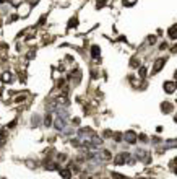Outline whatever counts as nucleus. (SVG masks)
<instances>
[{
  "mask_svg": "<svg viewBox=\"0 0 177 179\" xmlns=\"http://www.w3.org/2000/svg\"><path fill=\"white\" fill-rule=\"evenodd\" d=\"M164 64H166V59H164V57H163V59H158V60L154 62V67H153V73H158L161 68H163Z\"/></svg>",
  "mask_w": 177,
  "mask_h": 179,
  "instance_id": "obj_1",
  "label": "nucleus"
},
{
  "mask_svg": "<svg viewBox=\"0 0 177 179\" xmlns=\"http://www.w3.org/2000/svg\"><path fill=\"white\" fill-rule=\"evenodd\" d=\"M164 89H166L167 93H171V95H174V93H175V83H174V81H167V83H164Z\"/></svg>",
  "mask_w": 177,
  "mask_h": 179,
  "instance_id": "obj_2",
  "label": "nucleus"
},
{
  "mask_svg": "<svg viewBox=\"0 0 177 179\" xmlns=\"http://www.w3.org/2000/svg\"><path fill=\"white\" fill-rule=\"evenodd\" d=\"M125 140H127V142H130V143H135V140H137V135H135V132L128 130V132L125 134Z\"/></svg>",
  "mask_w": 177,
  "mask_h": 179,
  "instance_id": "obj_3",
  "label": "nucleus"
},
{
  "mask_svg": "<svg viewBox=\"0 0 177 179\" xmlns=\"http://www.w3.org/2000/svg\"><path fill=\"white\" fill-rule=\"evenodd\" d=\"M127 156H128L127 153H120L119 156H115V165H124L127 161Z\"/></svg>",
  "mask_w": 177,
  "mask_h": 179,
  "instance_id": "obj_4",
  "label": "nucleus"
},
{
  "mask_svg": "<svg viewBox=\"0 0 177 179\" xmlns=\"http://www.w3.org/2000/svg\"><path fill=\"white\" fill-rule=\"evenodd\" d=\"M2 81H5V83H10V81H13V75H11L10 72L2 73Z\"/></svg>",
  "mask_w": 177,
  "mask_h": 179,
  "instance_id": "obj_5",
  "label": "nucleus"
},
{
  "mask_svg": "<svg viewBox=\"0 0 177 179\" xmlns=\"http://www.w3.org/2000/svg\"><path fill=\"white\" fill-rule=\"evenodd\" d=\"M175 34H177L175 26H171V28H169V38H171V39H175Z\"/></svg>",
  "mask_w": 177,
  "mask_h": 179,
  "instance_id": "obj_6",
  "label": "nucleus"
},
{
  "mask_svg": "<svg viewBox=\"0 0 177 179\" xmlns=\"http://www.w3.org/2000/svg\"><path fill=\"white\" fill-rule=\"evenodd\" d=\"M163 111L164 112H171L172 111V104L171 103H163Z\"/></svg>",
  "mask_w": 177,
  "mask_h": 179,
  "instance_id": "obj_7",
  "label": "nucleus"
},
{
  "mask_svg": "<svg viewBox=\"0 0 177 179\" xmlns=\"http://www.w3.org/2000/svg\"><path fill=\"white\" fill-rule=\"evenodd\" d=\"M60 176H62L63 179H70V177H72V174H70V171H68V169H63L62 173H60Z\"/></svg>",
  "mask_w": 177,
  "mask_h": 179,
  "instance_id": "obj_8",
  "label": "nucleus"
},
{
  "mask_svg": "<svg viewBox=\"0 0 177 179\" xmlns=\"http://www.w3.org/2000/svg\"><path fill=\"white\" fill-rule=\"evenodd\" d=\"M91 52H93V57H98L99 56V47L98 46H93V47H91Z\"/></svg>",
  "mask_w": 177,
  "mask_h": 179,
  "instance_id": "obj_9",
  "label": "nucleus"
},
{
  "mask_svg": "<svg viewBox=\"0 0 177 179\" xmlns=\"http://www.w3.org/2000/svg\"><path fill=\"white\" fill-rule=\"evenodd\" d=\"M44 124H46L47 127L52 124V116H51V114H47V116H46V122H44Z\"/></svg>",
  "mask_w": 177,
  "mask_h": 179,
  "instance_id": "obj_10",
  "label": "nucleus"
},
{
  "mask_svg": "<svg viewBox=\"0 0 177 179\" xmlns=\"http://www.w3.org/2000/svg\"><path fill=\"white\" fill-rule=\"evenodd\" d=\"M112 177H114V179H128V177L122 176V174H119V173H112Z\"/></svg>",
  "mask_w": 177,
  "mask_h": 179,
  "instance_id": "obj_11",
  "label": "nucleus"
},
{
  "mask_svg": "<svg viewBox=\"0 0 177 179\" xmlns=\"http://www.w3.org/2000/svg\"><path fill=\"white\" fill-rule=\"evenodd\" d=\"M75 25H78V20H76V18H72L70 23H68V28H72V26H75Z\"/></svg>",
  "mask_w": 177,
  "mask_h": 179,
  "instance_id": "obj_12",
  "label": "nucleus"
},
{
  "mask_svg": "<svg viewBox=\"0 0 177 179\" xmlns=\"http://www.w3.org/2000/svg\"><path fill=\"white\" fill-rule=\"evenodd\" d=\"M98 2H99V3H98L96 7H98V8H101V7H104V5H106V2H107V0H98Z\"/></svg>",
  "mask_w": 177,
  "mask_h": 179,
  "instance_id": "obj_13",
  "label": "nucleus"
},
{
  "mask_svg": "<svg viewBox=\"0 0 177 179\" xmlns=\"http://www.w3.org/2000/svg\"><path fill=\"white\" fill-rule=\"evenodd\" d=\"M145 75H146V68L141 67V68H140V77H141V78H145Z\"/></svg>",
  "mask_w": 177,
  "mask_h": 179,
  "instance_id": "obj_14",
  "label": "nucleus"
},
{
  "mask_svg": "<svg viewBox=\"0 0 177 179\" xmlns=\"http://www.w3.org/2000/svg\"><path fill=\"white\" fill-rule=\"evenodd\" d=\"M135 3V0H125V5H133Z\"/></svg>",
  "mask_w": 177,
  "mask_h": 179,
  "instance_id": "obj_15",
  "label": "nucleus"
},
{
  "mask_svg": "<svg viewBox=\"0 0 177 179\" xmlns=\"http://www.w3.org/2000/svg\"><path fill=\"white\" fill-rule=\"evenodd\" d=\"M114 138H115V140H120V138H122V135H120V134H115V135H114Z\"/></svg>",
  "mask_w": 177,
  "mask_h": 179,
  "instance_id": "obj_16",
  "label": "nucleus"
},
{
  "mask_svg": "<svg viewBox=\"0 0 177 179\" xmlns=\"http://www.w3.org/2000/svg\"><path fill=\"white\" fill-rule=\"evenodd\" d=\"M149 42H151V44H153V42H156V38H153V36H149Z\"/></svg>",
  "mask_w": 177,
  "mask_h": 179,
  "instance_id": "obj_17",
  "label": "nucleus"
}]
</instances>
